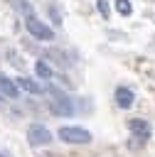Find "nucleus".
<instances>
[{
  "label": "nucleus",
  "instance_id": "f257e3e1",
  "mask_svg": "<svg viewBox=\"0 0 155 157\" xmlns=\"http://www.w3.org/2000/svg\"><path fill=\"white\" fill-rule=\"evenodd\" d=\"M52 98H49V110L54 115H74L76 113V105H74V98H69L66 93L57 91V88H44Z\"/></svg>",
  "mask_w": 155,
  "mask_h": 157
},
{
  "label": "nucleus",
  "instance_id": "f03ea898",
  "mask_svg": "<svg viewBox=\"0 0 155 157\" xmlns=\"http://www.w3.org/2000/svg\"><path fill=\"white\" fill-rule=\"evenodd\" d=\"M57 135L62 142H69V145H89L91 142V132L84 128H76V125H62Z\"/></svg>",
  "mask_w": 155,
  "mask_h": 157
},
{
  "label": "nucleus",
  "instance_id": "7ed1b4c3",
  "mask_svg": "<svg viewBox=\"0 0 155 157\" xmlns=\"http://www.w3.org/2000/svg\"><path fill=\"white\" fill-rule=\"evenodd\" d=\"M25 27H27V32L34 37V39H39V42H52L54 39V29L49 27V25H44L39 17H34V15H27L25 17Z\"/></svg>",
  "mask_w": 155,
  "mask_h": 157
},
{
  "label": "nucleus",
  "instance_id": "20e7f679",
  "mask_svg": "<svg viewBox=\"0 0 155 157\" xmlns=\"http://www.w3.org/2000/svg\"><path fill=\"white\" fill-rule=\"evenodd\" d=\"M52 140H54V137H52V132H49L44 125L32 123V125L27 128V142H30L32 147H47Z\"/></svg>",
  "mask_w": 155,
  "mask_h": 157
},
{
  "label": "nucleus",
  "instance_id": "39448f33",
  "mask_svg": "<svg viewBox=\"0 0 155 157\" xmlns=\"http://www.w3.org/2000/svg\"><path fill=\"white\" fill-rule=\"evenodd\" d=\"M128 130L135 135V137H140V140H148L150 137V123L148 120H143V118H133V120H128Z\"/></svg>",
  "mask_w": 155,
  "mask_h": 157
},
{
  "label": "nucleus",
  "instance_id": "423d86ee",
  "mask_svg": "<svg viewBox=\"0 0 155 157\" xmlns=\"http://www.w3.org/2000/svg\"><path fill=\"white\" fill-rule=\"evenodd\" d=\"M0 96L2 98H17L20 96V88H17L15 78H7V76L0 74Z\"/></svg>",
  "mask_w": 155,
  "mask_h": 157
},
{
  "label": "nucleus",
  "instance_id": "0eeeda50",
  "mask_svg": "<svg viewBox=\"0 0 155 157\" xmlns=\"http://www.w3.org/2000/svg\"><path fill=\"white\" fill-rule=\"evenodd\" d=\"M116 103H118V108H130L135 103V93L125 86H118L116 88Z\"/></svg>",
  "mask_w": 155,
  "mask_h": 157
},
{
  "label": "nucleus",
  "instance_id": "6e6552de",
  "mask_svg": "<svg viewBox=\"0 0 155 157\" xmlns=\"http://www.w3.org/2000/svg\"><path fill=\"white\" fill-rule=\"evenodd\" d=\"M15 83H17V88H25L27 93H42L44 91V86L39 83V81H34V78H30V76H20V78H15Z\"/></svg>",
  "mask_w": 155,
  "mask_h": 157
},
{
  "label": "nucleus",
  "instance_id": "1a4fd4ad",
  "mask_svg": "<svg viewBox=\"0 0 155 157\" xmlns=\"http://www.w3.org/2000/svg\"><path fill=\"white\" fill-rule=\"evenodd\" d=\"M34 74H37V78H42V81H49L54 74H52V69H49V64L44 61V59H37V64H34Z\"/></svg>",
  "mask_w": 155,
  "mask_h": 157
},
{
  "label": "nucleus",
  "instance_id": "9d476101",
  "mask_svg": "<svg viewBox=\"0 0 155 157\" xmlns=\"http://www.w3.org/2000/svg\"><path fill=\"white\" fill-rule=\"evenodd\" d=\"M116 12H118V15H123V17H128V15L133 12L130 0H116Z\"/></svg>",
  "mask_w": 155,
  "mask_h": 157
},
{
  "label": "nucleus",
  "instance_id": "9b49d317",
  "mask_svg": "<svg viewBox=\"0 0 155 157\" xmlns=\"http://www.w3.org/2000/svg\"><path fill=\"white\" fill-rule=\"evenodd\" d=\"M96 7H98V12H101L103 20L111 17V10H108V2H106V0H96Z\"/></svg>",
  "mask_w": 155,
  "mask_h": 157
},
{
  "label": "nucleus",
  "instance_id": "f8f14e48",
  "mask_svg": "<svg viewBox=\"0 0 155 157\" xmlns=\"http://www.w3.org/2000/svg\"><path fill=\"white\" fill-rule=\"evenodd\" d=\"M0 157H10V152L7 150H0Z\"/></svg>",
  "mask_w": 155,
  "mask_h": 157
}]
</instances>
